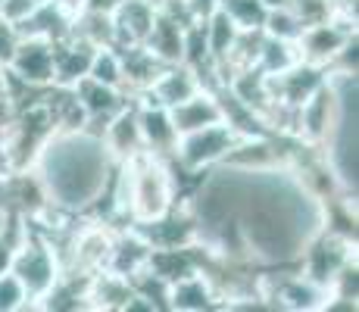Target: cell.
<instances>
[{
	"label": "cell",
	"mask_w": 359,
	"mask_h": 312,
	"mask_svg": "<svg viewBox=\"0 0 359 312\" xmlns=\"http://www.w3.org/2000/svg\"><path fill=\"white\" fill-rule=\"evenodd\" d=\"M0 94H6V66H0Z\"/></svg>",
	"instance_id": "cell-35"
},
{
	"label": "cell",
	"mask_w": 359,
	"mask_h": 312,
	"mask_svg": "<svg viewBox=\"0 0 359 312\" xmlns=\"http://www.w3.org/2000/svg\"><path fill=\"white\" fill-rule=\"evenodd\" d=\"M135 100H137V125H141L144 150L172 163L175 147H178V131H175V125H172L169 109L154 100H144V97H135Z\"/></svg>",
	"instance_id": "cell-11"
},
{
	"label": "cell",
	"mask_w": 359,
	"mask_h": 312,
	"mask_svg": "<svg viewBox=\"0 0 359 312\" xmlns=\"http://www.w3.org/2000/svg\"><path fill=\"white\" fill-rule=\"evenodd\" d=\"M356 34H359L356 22L331 16V19H325V22L303 29V34L297 38V50H300L303 62H313V66L328 69L331 62H334L337 50H341L350 38H356Z\"/></svg>",
	"instance_id": "cell-7"
},
{
	"label": "cell",
	"mask_w": 359,
	"mask_h": 312,
	"mask_svg": "<svg viewBox=\"0 0 359 312\" xmlns=\"http://www.w3.org/2000/svg\"><path fill=\"white\" fill-rule=\"evenodd\" d=\"M100 141L107 147V154L113 156V163H128L131 156L144 154L141 141V125H137V100L131 97L126 107L113 116L100 131Z\"/></svg>",
	"instance_id": "cell-12"
},
{
	"label": "cell",
	"mask_w": 359,
	"mask_h": 312,
	"mask_svg": "<svg viewBox=\"0 0 359 312\" xmlns=\"http://www.w3.org/2000/svg\"><path fill=\"white\" fill-rule=\"evenodd\" d=\"M353 262H359L356 238H347V234L334 231V228H322V231H316L313 238L306 240L300 259H297V269L331 290L334 278L347 266H353Z\"/></svg>",
	"instance_id": "cell-5"
},
{
	"label": "cell",
	"mask_w": 359,
	"mask_h": 312,
	"mask_svg": "<svg viewBox=\"0 0 359 312\" xmlns=\"http://www.w3.org/2000/svg\"><path fill=\"white\" fill-rule=\"evenodd\" d=\"M131 294H135V290H131L128 278H122V275L103 269V272H97V275H91V278H88L85 306L94 309V312H100V309L103 312H122Z\"/></svg>",
	"instance_id": "cell-22"
},
{
	"label": "cell",
	"mask_w": 359,
	"mask_h": 312,
	"mask_svg": "<svg viewBox=\"0 0 359 312\" xmlns=\"http://www.w3.org/2000/svg\"><path fill=\"white\" fill-rule=\"evenodd\" d=\"M6 75L13 81H19V85L34 88V91L50 88L53 85V41L22 34L10 62H6Z\"/></svg>",
	"instance_id": "cell-6"
},
{
	"label": "cell",
	"mask_w": 359,
	"mask_h": 312,
	"mask_svg": "<svg viewBox=\"0 0 359 312\" xmlns=\"http://www.w3.org/2000/svg\"><path fill=\"white\" fill-rule=\"evenodd\" d=\"M219 10H222L241 32H262L269 6L262 4V0H219Z\"/></svg>",
	"instance_id": "cell-25"
},
{
	"label": "cell",
	"mask_w": 359,
	"mask_h": 312,
	"mask_svg": "<svg viewBox=\"0 0 359 312\" xmlns=\"http://www.w3.org/2000/svg\"><path fill=\"white\" fill-rule=\"evenodd\" d=\"M34 175L41 178L50 206L72 216H88L113 178V156L91 131H57L34 159Z\"/></svg>",
	"instance_id": "cell-1"
},
{
	"label": "cell",
	"mask_w": 359,
	"mask_h": 312,
	"mask_svg": "<svg viewBox=\"0 0 359 312\" xmlns=\"http://www.w3.org/2000/svg\"><path fill=\"white\" fill-rule=\"evenodd\" d=\"M19 29H16V22H10V19H4L0 16V66H6L13 57V50H16V44H19Z\"/></svg>",
	"instance_id": "cell-30"
},
{
	"label": "cell",
	"mask_w": 359,
	"mask_h": 312,
	"mask_svg": "<svg viewBox=\"0 0 359 312\" xmlns=\"http://www.w3.org/2000/svg\"><path fill=\"white\" fill-rule=\"evenodd\" d=\"M184 10H188L191 22H206L219 10V0H184Z\"/></svg>",
	"instance_id": "cell-32"
},
{
	"label": "cell",
	"mask_w": 359,
	"mask_h": 312,
	"mask_svg": "<svg viewBox=\"0 0 359 312\" xmlns=\"http://www.w3.org/2000/svg\"><path fill=\"white\" fill-rule=\"evenodd\" d=\"M94 53H97V47L75 32L53 41V85L72 88L75 81H81L91 69Z\"/></svg>",
	"instance_id": "cell-14"
},
{
	"label": "cell",
	"mask_w": 359,
	"mask_h": 312,
	"mask_svg": "<svg viewBox=\"0 0 359 312\" xmlns=\"http://www.w3.org/2000/svg\"><path fill=\"white\" fill-rule=\"evenodd\" d=\"M325 81H328V69L313 66V62H303V60L294 62V66L285 69V72L269 75L275 103H278L281 109H287V113H294L297 107H303Z\"/></svg>",
	"instance_id": "cell-9"
},
{
	"label": "cell",
	"mask_w": 359,
	"mask_h": 312,
	"mask_svg": "<svg viewBox=\"0 0 359 312\" xmlns=\"http://www.w3.org/2000/svg\"><path fill=\"white\" fill-rule=\"evenodd\" d=\"M262 34H269V38H281V41H297L303 34V25H300V19L291 13V6H275V10L266 13Z\"/></svg>",
	"instance_id": "cell-27"
},
{
	"label": "cell",
	"mask_w": 359,
	"mask_h": 312,
	"mask_svg": "<svg viewBox=\"0 0 359 312\" xmlns=\"http://www.w3.org/2000/svg\"><path fill=\"white\" fill-rule=\"evenodd\" d=\"M88 79L100 81V85H107V88H119V91H126L119 50H116V47H97V53H94V60H91V69H88Z\"/></svg>",
	"instance_id": "cell-26"
},
{
	"label": "cell",
	"mask_w": 359,
	"mask_h": 312,
	"mask_svg": "<svg viewBox=\"0 0 359 312\" xmlns=\"http://www.w3.org/2000/svg\"><path fill=\"white\" fill-rule=\"evenodd\" d=\"M10 172V163H6V154H4V144H0V175Z\"/></svg>",
	"instance_id": "cell-34"
},
{
	"label": "cell",
	"mask_w": 359,
	"mask_h": 312,
	"mask_svg": "<svg viewBox=\"0 0 359 312\" xmlns=\"http://www.w3.org/2000/svg\"><path fill=\"white\" fill-rule=\"evenodd\" d=\"M122 62V81H126V94L128 97H141L154 85V79L160 75L163 62L154 57L144 44H128V47H116Z\"/></svg>",
	"instance_id": "cell-21"
},
{
	"label": "cell",
	"mask_w": 359,
	"mask_h": 312,
	"mask_svg": "<svg viewBox=\"0 0 359 312\" xmlns=\"http://www.w3.org/2000/svg\"><path fill=\"white\" fill-rule=\"evenodd\" d=\"M334 116H337V100L331 85L325 81L303 107L294 109L291 137H297L300 144H309V147H322L325 137L331 135V128H334Z\"/></svg>",
	"instance_id": "cell-8"
},
{
	"label": "cell",
	"mask_w": 359,
	"mask_h": 312,
	"mask_svg": "<svg viewBox=\"0 0 359 312\" xmlns=\"http://www.w3.org/2000/svg\"><path fill=\"white\" fill-rule=\"evenodd\" d=\"M156 19L154 0H119L113 10V47L144 44Z\"/></svg>",
	"instance_id": "cell-16"
},
{
	"label": "cell",
	"mask_w": 359,
	"mask_h": 312,
	"mask_svg": "<svg viewBox=\"0 0 359 312\" xmlns=\"http://www.w3.org/2000/svg\"><path fill=\"white\" fill-rule=\"evenodd\" d=\"M294 62H300V50L297 41H281V38H259V53H257V69H262L266 75H278L285 69H291Z\"/></svg>",
	"instance_id": "cell-24"
},
{
	"label": "cell",
	"mask_w": 359,
	"mask_h": 312,
	"mask_svg": "<svg viewBox=\"0 0 359 312\" xmlns=\"http://www.w3.org/2000/svg\"><path fill=\"white\" fill-rule=\"evenodd\" d=\"M184 29H188V22H182V19L172 16V13L156 10L154 29H150L144 47H147L163 66L182 62V57H184Z\"/></svg>",
	"instance_id": "cell-19"
},
{
	"label": "cell",
	"mask_w": 359,
	"mask_h": 312,
	"mask_svg": "<svg viewBox=\"0 0 359 312\" xmlns=\"http://www.w3.org/2000/svg\"><path fill=\"white\" fill-rule=\"evenodd\" d=\"M41 4H44V0H0V16L10 19V22H22Z\"/></svg>",
	"instance_id": "cell-31"
},
{
	"label": "cell",
	"mask_w": 359,
	"mask_h": 312,
	"mask_svg": "<svg viewBox=\"0 0 359 312\" xmlns=\"http://www.w3.org/2000/svg\"><path fill=\"white\" fill-rule=\"evenodd\" d=\"M262 4H266L269 10H275V6H287V0H262Z\"/></svg>",
	"instance_id": "cell-36"
},
{
	"label": "cell",
	"mask_w": 359,
	"mask_h": 312,
	"mask_svg": "<svg viewBox=\"0 0 359 312\" xmlns=\"http://www.w3.org/2000/svg\"><path fill=\"white\" fill-rule=\"evenodd\" d=\"M122 172V191H126L128 206V225L131 222H150L169 212L182 197V184L172 169L169 159L154 154H137L128 163H119Z\"/></svg>",
	"instance_id": "cell-2"
},
{
	"label": "cell",
	"mask_w": 359,
	"mask_h": 312,
	"mask_svg": "<svg viewBox=\"0 0 359 312\" xmlns=\"http://www.w3.org/2000/svg\"><path fill=\"white\" fill-rule=\"evenodd\" d=\"M72 22H75V6L69 0H44L22 22H16V29L19 34H32V38L60 41L72 32Z\"/></svg>",
	"instance_id": "cell-17"
},
{
	"label": "cell",
	"mask_w": 359,
	"mask_h": 312,
	"mask_svg": "<svg viewBox=\"0 0 359 312\" xmlns=\"http://www.w3.org/2000/svg\"><path fill=\"white\" fill-rule=\"evenodd\" d=\"M222 309V300L216 294V284L206 272H191L184 278L169 281L165 294V312H212Z\"/></svg>",
	"instance_id": "cell-13"
},
{
	"label": "cell",
	"mask_w": 359,
	"mask_h": 312,
	"mask_svg": "<svg viewBox=\"0 0 359 312\" xmlns=\"http://www.w3.org/2000/svg\"><path fill=\"white\" fill-rule=\"evenodd\" d=\"M238 131L231 128L229 122H212L200 131H191V135L178 137L175 156H172V169H175L178 178H200L206 169L219 165L229 154V147L234 144Z\"/></svg>",
	"instance_id": "cell-4"
},
{
	"label": "cell",
	"mask_w": 359,
	"mask_h": 312,
	"mask_svg": "<svg viewBox=\"0 0 359 312\" xmlns=\"http://www.w3.org/2000/svg\"><path fill=\"white\" fill-rule=\"evenodd\" d=\"M72 91H75V97H79L81 109H85V119H88L85 131H91V135H97V137H100L103 125H107L131 100L126 91H119V88H107V85H100V81L88 79V75L81 81H75Z\"/></svg>",
	"instance_id": "cell-10"
},
{
	"label": "cell",
	"mask_w": 359,
	"mask_h": 312,
	"mask_svg": "<svg viewBox=\"0 0 359 312\" xmlns=\"http://www.w3.org/2000/svg\"><path fill=\"white\" fill-rule=\"evenodd\" d=\"M6 269H10L19 278V284L25 287L32 309H38V303L50 294V287L60 281V275H63V262H60V253H57V247H53V240L25 216H19L16 240H13Z\"/></svg>",
	"instance_id": "cell-3"
},
{
	"label": "cell",
	"mask_w": 359,
	"mask_h": 312,
	"mask_svg": "<svg viewBox=\"0 0 359 312\" xmlns=\"http://www.w3.org/2000/svg\"><path fill=\"white\" fill-rule=\"evenodd\" d=\"M287 6H291V13L300 19L303 29L331 19V0H287Z\"/></svg>",
	"instance_id": "cell-29"
},
{
	"label": "cell",
	"mask_w": 359,
	"mask_h": 312,
	"mask_svg": "<svg viewBox=\"0 0 359 312\" xmlns=\"http://www.w3.org/2000/svg\"><path fill=\"white\" fill-rule=\"evenodd\" d=\"M169 116H172V125H175L178 137H182V135H191V131L206 128V125H212V122H222V107H219L216 91L203 88V91L188 97L184 103L172 107Z\"/></svg>",
	"instance_id": "cell-20"
},
{
	"label": "cell",
	"mask_w": 359,
	"mask_h": 312,
	"mask_svg": "<svg viewBox=\"0 0 359 312\" xmlns=\"http://www.w3.org/2000/svg\"><path fill=\"white\" fill-rule=\"evenodd\" d=\"M150 250H154V247L144 240V234L137 231L135 225H116L113 253H109V266L107 269L131 281L137 272H144V269H147Z\"/></svg>",
	"instance_id": "cell-18"
},
{
	"label": "cell",
	"mask_w": 359,
	"mask_h": 312,
	"mask_svg": "<svg viewBox=\"0 0 359 312\" xmlns=\"http://www.w3.org/2000/svg\"><path fill=\"white\" fill-rule=\"evenodd\" d=\"M197 91H203L200 75L191 66H184V62H172V66L160 69V75L154 79V85H150L141 97L144 100L160 103V107H165V109H172V107H178V103H184L188 97H194Z\"/></svg>",
	"instance_id": "cell-15"
},
{
	"label": "cell",
	"mask_w": 359,
	"mask_h": 312,
	"mask_svg": "<svg viewBox=\"0 0 359 312\" xmlns=\"http://www.w3.org/2000/svg\"><path fill=\"white\" fill-rule=\"evenodd\" d=\"M203 34H206V50H210V60H212V66L219 69V79H222V66H225V60H229V53H231L234 41H238L241 29L231 22L229 16H225L222 10H216L203 22Z\"/></svg>",
	"instance_id": "cell-23"
},
{
	"label": "cell",
	"mask_w": 359,
	"mask_h": 312,
	"mask_svg": "<svg viewBox=\"0 0 359 312\" xmlns=\"http://www.w3.org/2000/svg\"><path fill=\"white\" fill-rule=\"evenodd\" d=\"M29 306V294L19 284V278L10 269H0V312H22Z\"/></svg>",
	"instance_id": "cell-28"
},
{
	"label": "cell",
	"mask_w": 359,
	"mask_h": 312,
	"mask_svg": "<svg viewBox=\"0 0 359 312\" xmlns=\"http://www.w3.org/2000/svg\"><path fill=\"white\" fill-rule=\"evenodd\" d=\"M13 222H16V216H13V212L6 210L4 203H0V238H4V234L13 228Z\"/></svg>",
	"instance_id": "cell-33"
}]
</instances>
